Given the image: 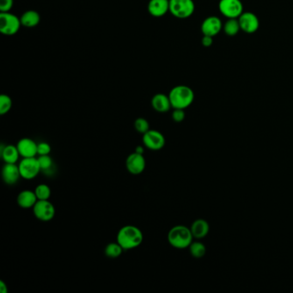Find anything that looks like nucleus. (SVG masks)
I'll list each match as a JSON object with an SVG mask.
<instances>
[{"mask_svg": "<svg viewBox=\"0 0 293 293\" xmlns=\"http://www.w3.org/2000/svg\"><path fill=\"white\" fill-rule=\"evenodd\" d=\"M17 205L23 209L33 208L36 202L38 201L37 196L35 191L31 190H23L17 195Z\"/></svg>", "mask_w": 293, "mask_h": 293, "instance_id": "obj_16", "label": "nucleus"}, {"mask_svg": "<svg viewBox=\"0 0 293 293\" xmlns=\"http://www.w3.org/2000/svg\"><path fill=\"white\" fill-rule=\"evenodd\" d=\"M13 4L14 0H0V12H10Z\"/></svg>", "mask_w": 293, "mask_h": 293, "instance_id": "obj_30", "label": "nucleus"}, {"mask_svg": "<svg viewBox=\"0 0 293 293\" xmlns=\"http://www.w3.org/2000/svg\"><path fill=\"white\" fill-rule=\"evenodd\" d=\"M144 146L151 150H160L165 146L166 140L162 133L156 130H149L143 134L142 138Z\"/></svg>", "mask_w": 293, "mask_h": 293, "instance_id": "obj_9", "label": "nucleus"}, {"mask_svg": "<svg viewBox=\"0 0 293 293\" xmlns=\"http://www.w3.org/2000/svg\"><path fill=\"white\" fill-rule=\"evenodd\" d=\"M201 43L203 46L205 48H209L212 45L213 43V37L212 36H204L202 37Z\"/></svg>", "mask_w": 293, "mask_h": 293, "instance_id": "obj_31", "label": "nucleus"}, {"mask_svg": "<svg viewBox=\"0 0 293 293\" xmlns=\"http://www.w3.org/2000/svg\"><path fill=\"white\" fill-rule=\"evenodd\" d=\"M143 233L134 225H125L118 232L117 242L124 250L136 248L143 243Z\"/></svg>", "mask_w": 293, "mask_h": 293, "instance_id": "obj_1", "label": "nucleus"}, {"mask_svg": "<svg viewBox=\"0 0 293 293\" xmlns=\"http://www.w3.org/2000/svg\"><path fill=\"white\" fill-rule=\"evenodd\" d=\"M152 108L159 113H166L172 108L170 98L167 95L158 93L154 96L151 99Z\"/></svg>", "mask_w": 293, "mask_h": 293, "instance_id": "obj_18", "label": "nucleus"}, {"mask_svg": "<svg viewBox=\"0 0 293 293\" xmlns=\"http://www.w3.org/2000/svg\"><path fill=\"white\" fill-rule=\"evenodd\" d=\"M134 128L138 133L145 134L150 130V124L145 118H138L134 121Z\"/></svg>", "mask_w": 293, "mask_h": 293, "instance_id": "obj_26", "label": "nucleus"}, {"mask_svg": "<svg viewBox=\"0 0 293 293\" xmlns=\"http://www.w3.org/2000/svg\"><path fill=\"white\" fill-rule=\"evenodd\" d=\"M135 152L144 155V152H145V147L142 146H138L135 148Z\"/></svg>", "mask_w": 293, "mask_h": 293, "instance_id": "obj_33", "label": "nucleus"}, {"mask_svg": "<svg viewBox=\"0 0 293 293\" xmlns=\"http://www.w3.org/2000/svg\"><path fill=\"white\" fill-rule=\"evenodd\" d=\"M21 23L26 28L37 26L41 21V16L36 10H27L21 16Z\"/></svg>", "mask_w": 293, "mask_h": 293, "instance_id": "obj_20", "label": "nucleus"}, {"mask_svg": "<svg viewBox=\"0 0 293 293\" xmlns=\"http://www.w3.org/2000/svg\"><path fill=\"white\" fill-rule=\"evenodd\" d=\"M223 29V23L219 17L216 16H210L206 17L201 24V32L204 36H217Z\"/></svg>", "mask_w": 293, "mask_h": 293, "instance_id": "obj_12", "label": "nucleus"}, {"mask_svg": "<svg viewBox=\"0 0 293 293\" xmlns=\"http://www.w3.org/2000/svg\"><path fill=\"white\" fill-rule=\"evenodd\" d=\"M17 149L19 150L20 156L24 157H35L37 153L38 144H36L34 140L30 138H23L18 141L16 145Z\"/></svg>", "mask_w": 293, "mask_h": 293, "instance_id": "obj_14", "label": "nucleus"}, {"mask_svg": "<svg viewBox=\"0 0 293 293\" xmlns=\"http://www.w3.org/2000/svg\"><path fill=\"white\" fill-rule=\"evenodd\" d=\"M195 10L193 0H170V12L180 19L192 16Z\"/></svg>", "mask_w": 293, "mask_h": 293, "instance_id": "obj_4", "label": "nucleus"}, {"mask_svg": "<svg viewBox=\"0 0 293 293\" xmlns=\"http://www.w3.org/2000/svg\"><path fill=\"white\" fill-rule=\"evenodd\" d=\"M22 25L21 19L10 12H0V32L4 36H14Z\"/></svg>", "mask_w": 293, "mask_h": 293, "instance_id": "obj_5", "label": "nucleus"}, {"mask_svg": "<svg viewBox=\"0 0 293 293\" xmlns=\"http://www.w3.org/2000/svg\"><path fill=\"white\" fill-rule=\"evenodd\" d=\"M186 114L184 109H181V108H174V111L172 113L173 121L176 122V123H181L185 120Z\"/></svg>", "mask_w": 293, "mask_h": 293, "instance_id": "obj_28", "label": "nucleus"}, {"mask_svg": "<svg viewBox=\"0 0 293 293\" xmlns=\"http://www.w3.org/2000/svg\"><path fill=\"white\" fill-rule=\"evenodd\" d=\"M223 30L228 36H235L241 30L238 18H228L223 25Z\"/></svg>", "mask_w": 293, "mask_h": 293, "instance_id": "obj_21", "label": "nucleus"}, {"mask_svg": "<svg viewBox=\"0 0 293 293\" xmlns=\"http://www.w3.org/2000/svg\"><path fill=\"white\" fill-rule=\"evenodd\" d=\"M33 212L37 219L43 222H49L54 218L56 211L52 202L49 201V199H47L36 202V205L33 207Z\"/></svg>", "mask_w": 293, "mask_h": 293, "instance_id": "obj_8", "label": "nucleus"}, {"mask_svg": "<svg viewBox=\"0 0 293 293\" xmlns=\"http://www.w3.org/2000/svg\"><path fill=\"white\" fill-rule=\"evenodd\" d=\"M21 177L19 166L16 163H6L2 169V178L5 184L9 186L15 185Z\"/></svg>", "mask_w": 293, "mask_h": 293, "instance_id": "obj_13", "label": "nucleus"}, {"mask_svg": "<svg viewBox=\"0 0 293 293\" xmlns=\"http://www.w3.org/2000/svg\"><path fill=\"white\" fill-rule=\"evenodd\" d=\"M189 248L190 254L192 255L193 257L196 258V259L204 257L205 253H206V247L201 242H193Z\"/></svg>", "mask_w": 293, "mask_h": 293, "instance_id": "obj_23", "label": "nucleus"}, {"mask_svg": "<svg viewBox=\"0 0 293 293\" xmlns=\"http://www.w3.org/2000/svg\"><path fill=\"white\" fill-rule=\"evenodd\" d=\"M169 98L173 108L185 109L192 104L195 93L189 86L177 85L170 91Z\"/></svg>", "mask_w": 293, "mask_h": 293, "instance_id": "obj_2", "label": "nucleus"}, {"mask_svg": "<svg viewBox=\"0 0 293 293\" xmlns=\"http://www.w3.org/2000/svg\"><path fill=\"white\" fill-rule=\"evenodd\" d=\"M238 22L240 24L242 31L247 34L256 32L260 27V21L258 16L249 11L243 12L241 16L238 17Z\"/></svg>", "mask_w": 293, "mask_h": 293, "instance_id": "obj_11", "label": "nucleus"}, {"mask_svg": "<svg viewBox=\"0 0 293 293\" xmlns=\"http://www.w3.org/2000/svg\"><path fill=\"white\" fill-rule=\"evenodd\" d=\"M123 250V247H121L118 242L110 243L105 247L104 254L107 257L115 259L121 256Z\"/></svg>", "mask_w": 293, "mask_h": 293, "instance_id": "obj_22", "label": "nucleus"}, {"mask_svg": "<svg viewBox=\"0 0 293 293\" xmlns=\"http://www.w3.org/2000/svg\"><path fill=\"white\" fill-rule=\"evenodd\" d=\"M148 11L155 17H161L170 11V0H150Z\"/></svg>", "mask_w": 293, "mask_h": 293, "instance_id": "obj_15", "label": "nucleus"}, {"mask_svg": "<svg viewBox=\"0 0 293 293\" xmlns=\"http://www.w3.org/2000/svg\"><path fill=\"white\" fill-rule=\"evenodd\" d=\"M20 174L21 177L25 180H33L39 175L42 171L40 166L38 158L35 157H24L20 162L19 164Z\"/></svg>", "mask_w": 293, "mask_h": 293, "instance_id": "obj_6", "label": "nucleus"}, {"mask_svg": "<svg viewBox=\"0 0 293 293\" xmlns=\"http://www.w3.org/2000/svg\"><path fill=\"white\" fill-rule=\"evenodd\" d=\"M12 107V100L8 95L2 94L0 96V114H6Z\"/></svg>", "mask_w": 293, "mask_h": 293, "instance_id": "obj_25", "label": "nucleus"}, {"mask_svg": "<svg viewBox=\"0 0 293 293\" xmlns=\"http://www.w3.org/2000/svg\"><path fill=\"white\" fill-rule=\"evenodd\" d=\"M190 230H191L194 238L199 240V239L205 238L208 235L210 226H209L208 222L206 220L199 218L193 223Z\"/></svg>", "mask_w": 293, "mask_h": 293, "instance_id": "obj_19", "label": "nucleus"}, {"mask_svg": "<svg viewBox=\"0 0 293 293\" xmlns=\"http://www.w3.org/2000/svg\"><path fill=\"white\" fill-rule=\"evenodd\" d=\"M126 167L128 172L132 175H140L146 170V161L142 154H139L134 151L127 156L126 160Z\"/></svg>", "mask_w": 293, "mask_h": 293, "instance_id": "obj_10", "label": "nucleus"}, {"mask_svg": "<svg viewBox=\"0 0 293 293\" xmlns=\"http://www.w3.org/2000/svg\"><path fill=\"white\" fill-rule=\"evenodd\" d=\"M0 156L6 163H16L19 159V150L16 146L13 145H2L0 148Z\"/></svg>", "mask_w": 293, "mask_h": 293, "instance_id": "obj_17", "label": "nucleus"}, {"mask_svg": "<svg viewBox=\"0 0 293 293\" xmlns=\"http://www.w3.org/2000/svg\"><path fill=\"white\" fill-rule=\"evenodd\" d=\"M191 230L185 225H176L170 229L168 233V242L173 247L177 249H184L190 246L193 243Z\"/></svg>", "mask_w": 293, "mask_h": 293, "instance_id": "obj_3", "label": "nucleus"}, {"mask_svg": "<svg viewBox=\"0 0 293 293\" xmlns=\"http://www.w3.org/2000/svg\"><path fill=\"white\" fill-rule=\"evenodd\" d=\"M36 196L38 200H47L51 197V189L47 184H40L35 189Z\"/></svg>", "mask_w": 293, "mask_h": 293, "instance_id": "obj_24", "label": "nucleus"}, {"mask_svg": "<svg viewBox=\"0 0 293 293\" xmlns=\"http://www.w3.org/2000/svg\"><path fill=\"white\" fill-rule=\"evenodd\" d=\"M37 158H38L40 166L43 171L47 172L52 169L53 162H52V157L49 155H42V156H38Z\"/></svg>", "mask_w": 293, "mask_h": 293, "instance_id": "obj_27", "label": "nucleus"}, {"mask_svg": "<svg viewBox=\"0 0 293 293\" xmlns=\"http://www.w3.org/2000/svg\"><path fill=\"white\" fill-rule=\"evenodd\" d=\"M218 9L227 18H238L244 12V5L241 0H220Z\"/></svg>", "mask_w": 293, "mask_h": 293, "instance_id": "obj_7", "label": "nucleus"}, {"mask_svg": "<svg viewBox=\"0 0 293 293\" xmlns=\"http://www.w3.org/2000/svg\"><path fill=\"white\" fill-rule=\"evenodd\" d=\"M51 152V146L49 143L47 142H41L38 144V147H37V153L39 156L42 155H49Z\"/></svg>", "mask_w": 293, "mask_h": 293, "instance_id": "obj_29", "label": "nucleus"}, {"mask_svg": "<svg viewBox=\"0 0 293 293\" xmlns=\"http://www.w3.org/2000/svg\"><path fill=\"white\" fill-rule=\"evenodd\" d=\"M0 292L2 293H8V287L3 280H0Z\"/></svg>", "mask_w": 293, "mask_h": 293, "instance_id": "obj_32", "label": "nucleus"}]
</instances>
